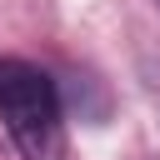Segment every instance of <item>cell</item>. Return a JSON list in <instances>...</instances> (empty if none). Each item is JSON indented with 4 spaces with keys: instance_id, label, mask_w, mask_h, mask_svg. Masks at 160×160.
I'll return each mask as SVG.
<instances>
[{
    "instance_id": "6da1fadb",
    "label": "cell",
    "mask_w": 160,
    "mask_h": 160,
    "mask_svg": "<svg viewBox=\"0 0 160 160\" xmlns=\"http://www.w3.org/2000/svg\"><path fill=\"white\" fill-rule=\"evenodd\" d=\"M0 120L25 160H65V105L30 60H0Z\"/></svg>"
},
{
    "instance_id": "7a4b0ae2",
    "label": "cell",
    "mask_w": 160,
    "mask_h": 160,
    "mask_svg": "<svg viewBox=\"0 0 160 160\" xmlns=\"http://www.w3.org/2000/svg\"><path fill=\"white\" fill-rule=\"evenodd\" d=\"M155 5H160V0H155Z\"/></svg>"
}]
</instances>
